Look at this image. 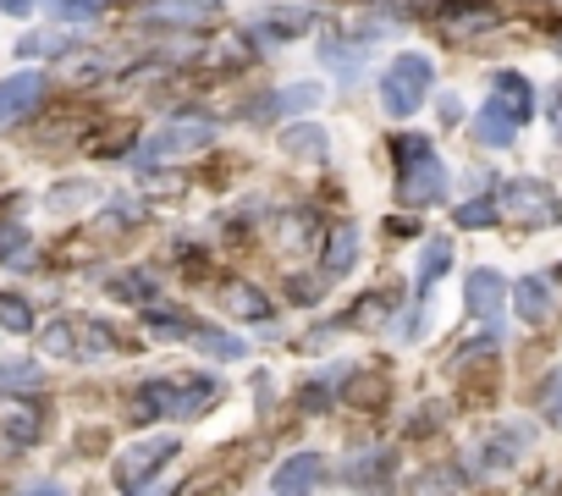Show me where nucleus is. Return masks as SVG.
<instances>
[{"mask_svg":"<svg viewBox=\"0 0 562 496\" xmlns=\"http://www.w3.org/2000/svg\"><path fill=\"white\" fill-rule=\"evenodd\" d=\"M397 149V199L403 204H441L447 199V171H441V160H436V149H430V138H397L392 144Z\"/></svg>","mask_w":562,"mask_h":496,"instance_id":"obj_1","label":"nucleus"},{"mask_svg":"<svg viewBox=\"0 0 562 496\" xmlns=\"http://www.w3.org/2000/svg\"><path fill=\"white\" fill-rule=\"evenodd\" d=\"M430 56H419V50H403L392 67H386V78H381V105H386V116H414L419 111V100L430 94Z\"/></svg>","mask_w":562,"mask_h":496,"instance_id":"obj_2","label":"nucleus"},{"mask_svg":"<svg viewBox=\"0 0 562 496\" xmlns=\"http://www.w3.org/2000/svg\"><path fill=\"white\" fill-rule=\"evenodd\" d=\"M210 403H215V381H204V375H177V381H149L144 386V414L193 419Z\"/></svg>","mask_w":562,"mask_h":496,"instance_id":"obj_3","label":"nucleus"},{"mask_svg":"<svg viewBox=\"0 0 562 496\" xmlns=\"http://www.w3.org/2000/svg\"><path fill=\"white\" fill-rule=\"evenodd\" d=\"M210 138H215V127H210L204 116H177V122H166V127L144 144V160H182V155L210 149Z\"/></svg>","mask_w":562,"mask_h":496,"instance_id":"obj_4","label":"nucleus"},{"mask_svg":"<svg viewBox=\"0 0 562 496\" xmlns=\"http://www.w3.org/2000/svg\"><path fill=\"white\" fill-rule=\"evenodd\" d=\"M502 204H507V215H513L518 226H551V221L562 215L557 193H551L546 182H535V177H513V182L502 188Z\"/></svg>","mask_w":562,"mask_h":496,"instance_id":"obj_5","label":"nucleus"},{"mask_svg":"<svg viewBox=\"0 0 562 496\" xmlns=\"http://www.w3.org/2000/svg\"><path fill=\"white\" fill-rule=\"evenodd\" d=\"M171 458H177V441H171V436H149V441H138V447H127V452L116 458V485L144 491Z\"/></svg>","mask_w":562,"mask_h":496,"instance_id":"obj_6","label":"nucleus"},{"mask_svg":"<svg viewBox=\"0 0 562 496\" xmlns=\"http://www.w3.org/2000/svg\"><path fill=\"white\" fill-rule=\"evenodd\" d=\"M40 100H45V72H12V78H0V127L23 122Z\"/></svg>","mask_w":562,"mask_h":496,"instance_id":"obj_7","label":"nucleus"},{"mask_svg":"<svg viewBox=\"0 0 562 496\" xmlns=\"http://www.w3.org/2000/svg\"><path fill=\"white\" fill-rule=\"evenodd\" d=\"M326 480V458L321 452H299V458H288V463H281L276 469V491H310V485H321Z\"/></svg>","mask_w":562,"mask_h":496,"instance_id":"obj_8","label":"nucleus"},{"mask_svg":"<svg viewBox=\"0 0 562 496\" xmlns=\"http://www.w3.org/2000/svg\"><path fill=\"white\" fill-rule=\"evenodd\" d=\"M491 100H496V105H502V111H507L518 127H524V122H529V111H535V89H529L518 72H496V83H491Z\"/></svg>","mask_w":562,"mask_h":496,"instance_id":"obj_9","label":"nucleus"},{"mask_svg":"<svg viewBox=\"0 0 562 496\" xmlns=\"http://www.w3.org/2000/svg\"><path fill=\"white\" fill-rule=\"evenodd\" d=\"M441 29H452V34L496 29V7H485V0H447V7H441Z\"/></svg>","mask_w":562,"mask_h":496,"instance_id":"obj_10","label":"nucleus"},{"mask_svg":"<svg viewBox=\"0 0 562 496\" xmlns=\"http://www.w3.org/2000/svg\"><path fill=\"white\" fill-rule=\"evenodd\" d=\"M502 293H507V282H502L496 271H474V277H469V309H474L485 326H496V315H502Z\"/></svg>","mask_w":562,"mask_h":496,"instance_id":"obj_11","label":"nucleus"},{"mask_svg":"<svg viewBox=\"0 0 562 496\" xmlns=\"http://www.w3.org/2000/svg\"><path fill=\"white\" fill-rule=\"evenodd\" d=\"M513 304H518V320H529V326H546L551 320V288L540 282V277H524L518 288H513Z\"/></svg>","mask_w":562,"mask_h":496,"instance_id":"obj_12","label":"nucleus"},{"mask_svg":"<svg viewBox=\"0 0 562 496\" xmlns=\"http://www.w3.org/2000/svg\"><path fill=\"white\" fill-rule=\"evenodd\" d=\"M474 138H480V144H491V149H502V144H513V138H518V122H513L496 100H485V105H480V116H474Z\"/></svg>","mask_w":562,"mask_h":496,"instance_id":"obj_13","label":"nucleus"},{"mask_svg":"<svg viewBox=\"0 0 562 496\" xmlns=\"http://www.w3.org/2000/svg\"><path fill=\"white\" fill-rule=\"evenodd\" d=\"M281 149H288V155H299V160H326L331 138H326L315 122H299V127H288V133H281Z\"/></svg>","mask_w":562,"mask_h":496,"instance_id":"obj_14","label":"nucleus"},{"mask_svg":"<svg viewBox=\"0 0 562 496\" xmlns=\"http://www.w3.org/2000/svg\"><path fill=\"white\" fill-rule=\"evenodd\" d=\"M215 12V0H160V7L144 12V23H199Z\"/></svg>","mask_w":562,"mask_h":496,"instance_id":"obj_15","label":"nucleus"},{"mask_svg":"<svg viewBox=\"0 0 562 496\" xmlns=\"http://www.w3.org/2000/svg\"><path fill=\"white\" fill-rule=\"evenodd\" d=\"M447 266H452V243H447V237H430V243H425V255H419V288L441 282Z\"/></svg>","mask_w":562,"mask_h":496,"instance_id":"obj_16","label":"nucleus"},{"mask_svg":"<svg viewBox=\"0 0 562 496\" xmlns=\"http://www.w3.org/2000/svg\"><path fill=\"white\" fill-rule=\"evenodd\" d=\"M310 18H315L310 7H276V12H259L254 23H259V29H270V34H281V40H288V34H299V29H304Z\"/></svg>","mask_w":562,"mask_h":496,"instance_id":"obj_17","label":"nucleus"},{"mask_svg":"<svg viewBox=\"0 0 562 496\" xmlns=\"http://www.w3.org/2000/svg\"><path fill=\"white\" fill-rule=\"evenodd\" d=\"M353 260H359V232L348 226V232H337V237H331V255H326V271H331V277H342V271H353Z\"/></svg>","mask_w":562,"mask_h":496,"instance_id":"obj_18","label":"nucleus"},{"mask_svg":"<svg viewBox=\"0 0 562 496\" xmlns=\"http://www.w3.org/2000/svg\"><path fill=\"white\" fill-rule=\"evenodd\" d=\"M226 309L243 315V320H270V298L254 293V288H232V293H226Z\"/></svg>","mask_w":562,"mask_h":496,"instance_id":"obj_19","label":"nucleus"},{"mask_svg":"<svg viewBox=\"0 0 562 496\" xmlns=\"http://www.w3.org/2000/svg\"><path fill=\"white\" fill-rule=\"evenodd\" d=\"M144 320H149V331H155L160 342H182V337H193V331H199V326H193L188 315H177V309H171V315H160V309H149Z\"/></svg>","mask_w":562,"mask_h":496,"instance_id":"obj_20","label":"nucleus"},{"mask_svg":"<svg viewBox=\"0 0 562 496\" xmlns=\"http://www.w3.org/2000/svg\"><path fill=\"white\" fill-rule=\"evenodd\" d=\"M0 326L7 331H34V309L23 293H0Z\"/></svg>","mask_w":562,"mask_h":496,"instance_id":"obj_21","label":"nucleus"},{"mask_svg":"<svg viewBox=\"0 0 562 496\" xmlns=\"http://www.w3.org/2000/svg\"><path fill=\"white\" fill-rule=\"evenodd\" d=\"M45 375H40V364H29V359H18V364H0V392H34Z\"/></svg>","mask_w":562,"mask_h":496,"instance_id":"obj_22","label":"nucleus"},{"mask_svg":"<svg viewBox=\"0 0 562 496\" xmlns=\"http://www.w3.org/2000/svg\"><path fill=\"white\" fill-rule=\"evenodd\" d=\"M193 342H199L204 353H215V359H243V342H237V337H221V331H204V326H199Z\"/></svg>","mask_w":562,"mask_h":496,"instance_id":"obj_23","label":"nucleus"},{"mask_svg":"<svg viewBox=\"0 0 562 496\" xmlns=\"http://www.w3.org/2000/svg\"><path fill=\"white\" fill-rule=\"evenodd\" d=\"M7 441H18V447H29V441H40V414H29V408H18V414H7Z\"/></svg>","mask_w":562,"mask_h":496,"instance_id":"obj_24","label":"nucleus"},{"mask_svg":"<svg viewBox=\"0 0 562 496\" xmlns=\"http://www.w3.org/2000/svg\"><path fill=\"white\" fill-rule=\"evenodd\" d=\"M321 100H326V89H321V83H304V89H281L276 105H281V111H315Z\"/></svg>","mask_w":562,"mask_h":496,"instance_id":"obj_25","label":"nucleus"},{"mask_svg":"<svg viewBox=\"0 0 562 496\" xmlns=\"http://www.w3.org/2000/svg\"><path fill=\"white\" fill-rule=\"evenodd\" d=\"M524 447H529V430H502L496 447H491V463H507V458H518Z\"/></svg>","mask_w":562,"mask_h":496,"instance_id":"obj_26","label":"nucleus"},{"mask_svg":"<svg viewBox=\"0 0 562 496\" xmlns=\"http://www.w3.org/2000/svg\"><path fill=\"white\" fill-rule=\"evenodd\" d=\"M23 243H29V232H23L12 215H0V260H7V255H18Z\"/></svg>","mask_w":562,"mask_h":496,"instance_id":"obj_27","label":"nucleus"},{"mask_svg":"<svg viewBox=\"0 0 562 496\" xmlns=\"http://www.w3.org/2000/svg\"><path fill=\"white\" fill-rule=\"evenodd\" d=\"M386 474H392V458H381V452H375V458H364V463H359L348 480H359V485H375V480H386Z\"/></svg>","mask_w":562,"mask_h":496,"instance_id":"obj_28","label":"nucleus"},{"mask_svg":"<svg viewBox=\"0 0 562 496\" xmlns=\"http://www.w3.org/2000/svg\"><path fill=\"white\" fill-rule=\"evenodd\" d=\"M491 221H496L491 199H474V204H463V210H458V226H474V232H480V226H491Z\"/></svg>","mask_w":562,"mask_h":496,"instance_id":"obj_29","label":"nucleus"},{"mask_svg":"<svg viewBox=\"0 0 562 496\" xmlns=\"http://www.w3.org/2000/svg\"><path fill=\"white\" fill-rule=\"evenodd\" d=\"M116 298L144 304V298H149V277H116Z\"/></svg>","mask_w":562,"mask_h":496,"instance_id":"obj_30","label":"nucleus"},{"mask_svg":"<svg viewBox=\"0 0 562 496\" xmlns=\"http://www.w3.org/2000/svg\"><path fill=\"white\" fill-rule=\"evenodd\" d=\"M105 7H111V0H61V18H78L83 23V18H100Z\"/></svg>","mask_w":562,"mask_h":496,"instance_id":"obj_31","label":"nucleus"},{"mask_svg":"<svg viewBox=\"0 0 562 496\" xmlns=\"http://www.w3.org/2000/svg\"><path fill=\"white\" fill-rule=\"evenodd\" d=\"M67 40L61 34H34V40H23V56H50V50H61Z\"/></svg>","mask_w":562,"mask_h":496,"instance_id":"obj_32","label":"nucleus"},{"mask_svg":"<svg viewBox=\"0 0 562 496\" xmlns=\"http://www.w3.org/2000/svg\"><path fill=\"white\" fill-rule=\"evenodd\" d=\"M0 12H34V0H0Z\"/></svg>","mask_w":562,"mask_h":496,"instance_id":"obj_33","label":"nucleus"},{"mask_svg":"<svg viewBox=\"0 0 562 496\" xmlns=\"http://www.w3.org/2000/svg\"><path fill=\"white\" fill-rule=\"evenodd\" d=\"M546 408H551V414H562V386H551V392H546Z\"/></svg>","mask_w":562,"mask_h":496,"instance_id":"obj_34","label":"nucleus"},{"mask_svg":"<svg viewBox=\"0 0 562 496\" xmlns=\"http://www.w3.org/2000/svg\"><path fill=\"white\" fill-rule=\"evenodd\" d=\"M557 127H562V94H557Z\"/></svg>","mask_w":562,"mask_h":496,"instance_id":"obj_35","label":"nucleus"}]
</instances>
